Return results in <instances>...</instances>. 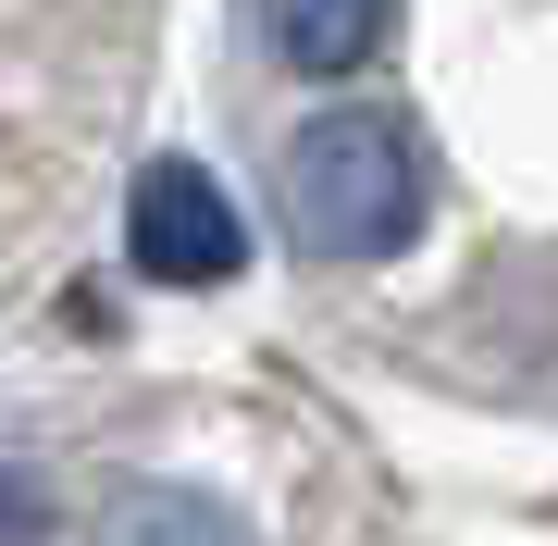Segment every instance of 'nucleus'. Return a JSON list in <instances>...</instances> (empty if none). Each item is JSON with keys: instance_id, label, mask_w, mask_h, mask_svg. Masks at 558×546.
Wrapping results in <instances>:
<instances>
[{"instance_id": "7ed1b4c3", "label": "nucleus", "mask_w": 558, "mask_h": 546, "mask_svg": "<svg viewBox=\"0 0 558 546\" xmlns=\"http://www.w3.org/2000/svg\"><path fill=\"white\" fill-rule=\"evenodd\" d=\"M260 25H274V50L299 75H360L385 50V25H398V0H260Z\"/></svg>"}, {"instance_id": "f03ea898", "label": "nucleus", "mask_w": 558, "mask_h": 546, "mask_svg": "<svg viewBox=\"0 0 558 546\" xmlns=\"http://www.w3.org/2000/svg\"><path fill=\"white\" fill-rule=\"evenodd\" d=\"M124 262L149 286H223L248 262V223H236V199L199 162H149L137 199H124Z\"/></svg>"}, {"instance_id": "f257e3e1", "label": "nucleus", "mask_w": 558, "mask_h": 546, "mask_svg": "<svg viewBox=\"0 0 558 546\" xmlns=\"http://www.w3.org/2000/svg\"><path fill=\"white\" fill-rule=\"evenodd\" d=\"M422 211H435V174H422V137L398 112L299 124V149H286V223H299V248H323V262H398L422 236Z\"/></svg>"}, {"instance_id": "39448f33", "label": "nucleus", "mask_w": 558, "mask_h": 546, "mask_svg": "<svg viewBox=\"0 0 558 546\" xmlns=\"http://www.w3.org/2000/svg\"><path fill=\"white\" fill-rule=\"evenodd\" d=\"M0 546H50V497H38V472H0Z\"/></svg>"}, {"instance_id": "20e7f679", "label": "nucleus", "mask_w": 558, "mask_h": 546, "mask_svg": "<svg viewBox=\"0 0 558 546\" xmlns=\"http://www.w3.org/2000/svg\"><path fill=\"white\" fill-rule=\"evenodd\" d=\"M112 546H236V522L211 497H186V485H149V497H124Z\"/></svg>"}]
</instances>
